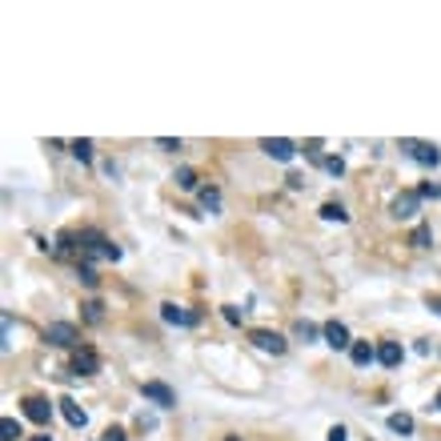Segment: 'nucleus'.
I'll use <instances>...</instances> for the list:
<instances>
[{"instance_id": "nucleus-1", "label": "nucleus", "mask_w": 441, "mask_h": 441, "mask_svg": "<svg viewBox=\"0 0 441 441\" xmlns=\"http://www.w3.org/2000/svg\"><path fill=\"white\" fill-rule=\"evenodd\" d=\"M401 153L413 157L417 164H425V169H438L441 164V148L433 141H401Z\"/></svg>"}, {"instance_id": "nucleus-2", "label": "nucleus", "mask_w": 441, "mask_h": 441, "mask_svg": "<svg viewBox=\"0 0 441 441\" xmlns=\"http://www.w3.org/2000/svg\"><path fill=\"white\" fill-rule=\"evenodd\" d=\"M249 341L257 345V349H261V353H273V357H277V353H285V349H289V341H285V337H281V333H273V329H249Z\"/></svg>"}, {"instance_id": "nucleus-3", "label": "nucleus", "mask_w": 441, "mask_h": 441, "mask_svg": "<svg viewBox=\"0 0 441 441\" xmlns=\"http://www.w3.org/2000/svg\"><path fill=\"white\" fill-rule=\"evenodd\" d=\"M141 397L153 401L157 409H173L177 405V393L169 389V385H161V381H145V385H141Z\"/></svg>"}, {"instance_id": "nucleus-4", "label": "nucleus", "mask_w": 441, "mask_h": 441, "mask_svg": "<svg viewBox=\"0 0 441 441\" xmlns=\"http://www.w3.org/2000/svg\"><path fill=\"white\" fill-rule=\"evenodd\" d=\"M161 321H164V325H196V321H201V313L185 309V305H177V301H164V305H161Z\"/></svg>"}, {"instance_id": "nucleus-5", "label": "nucleus", "mask_w": 441, "mask_h": 441, "mask_svg": "<svg viewBox=\"0 0 441 441\" xmlns=\"http://www.w3.org/2000/svg\"><path fill=\"white\" fill-rule=\"evenodd\" d=\"M77 337H81V333H77V325H72V321H52V325L45 329V341H49V345H61V349H65V345H77Z\"/></svg>"}, {"instance_id": "nucleus-6", "label": "nucleus", "mask_w": 441, "mask_h": 441, "mask_svg": "<svg viewBox=\"0 0 441 441\" xmlns=\"http://www.w3.org/2000/svg\"><path fill=\"white\" fill-rule=\"evenodd\" d=\"M417 209H421V196H417V193H397V196H393V205H389V212L397 217V221L417 217Z\"/></svg>"}, {"instance_id": "nucleus-7", "label": "nucleus", "mask_w": 441, "mask_h": 441, "mask_svg": "<svg viewBox=\"0 0 441 441\" xmlns=\"http://www.w3.org/2000/svg\"><path fill=\"white\" fill-rule=\"evenodd\" d=\"M261 148L273 157V161H293V157H297V145H293V141H285V137H265Z\"/></svg>"}, {"instance_id": "nucleus-8", "label": "nucleus", "mask_w": 441, "mask_h": 441, "mask_svg": "<svg viewBox=\"0 0 441 441\" xmlns=\"http://www.w3.org/2000/svg\"><path fill=\"white\" fill-rule=\"evenodd\" d=\"M72 373H77V377L100 373V357L93 353V349H77V353H72Z\"/></svg>"}, {"instance_id": "nucleus-9", "label": "nucleus", "mask_w": 441, "mask_h": 441, "mask_svg": "<svg viewBox=\"0 0 441 441\" xmlns=\"http://www.w3.org/2000/svg\"><path fill=\"white\" fill-rule=\"evenodd\" d=\"M321 337H325V345H333V349H353L349 329H345L341 321H325V325H321Z\"/></svg>"}, {"instance_id": "nucleus-10", "label": "nucleus", "mask_w": 441, "mask_h": 441, "mask_svg": "<svg viewBox=\"0 0 441 441\" xmlns=\"http://www.w3.org/2000/svg\"><path fill=\"white\" fill-rule=\"evenodd\" d=\"M24 417H29V421H36V425H49L52 405L45 401V397H24Z\"/></svg>"}, {"instance_id": "nucleus-11", "label": "nucleus", "mask_w": 441, "mask_h": 441, "mask_svg": "<svg viewBox=\"0 0 441 441\" xmlns=\"http://www.w3.org/2000/svg\"><path fill=\"white\" fill-rule=\"evenodd\" d=\"M56 405H61V413H65V421L72 425V429H84V425H88V413H84V409L77 405L72 397H61Z\"/></svg>"}, {"instance_id": "nucleus-12", "label": "nucleus", "mask_w": 441, "mask_h": 441, "mask_svg": "<svg viewBox=\"0 0 441 441\" xmlns=\"http://www.w3.org/2000/svg\"><path fill=\"white\" fill-rule=\"evenodd\" d=\"M401 357H405V353H401V345H397V341H381V345H377V361H381L385 369H397Z\"/></svg>"}, {"instance_id": "nucleus-13", "label": "nucleus", "mask_w": 441, "mask_h": 441, "mask_svg": "<svg viewBox=\"0 0 441 441\" xmlns=\"http://www.w3.org/2000/svg\"><path fill=\"white\" fill-rule=\"evenodd\" d=\"M349 357H353V365H373V361H377V345H369V341H353Z\"/></svg>"}, {"instance_id": "nucleus-14", "label": "nucleus", "mask_w": 441, "mask_h": 441, "mask_svg": "<svg viewBox=\"0 0 441 441\" xmlns=\"http://www.w3.org/2000/svg\"><path fill=\"white\" fill-rule=\"evenodd\" d=\"M321 221H337V225H345V221H349V212H345L341 201H325V205H321Z\"/></svg>"}, {"instance_id": "nucleus-15", "label": "nucleus", "mask_w": 441, "mask_h": 441, "mask_svg": "<svg viewBox=\"0 0 441 441\" xmlns=\"http://www.w3.org/2000/svg\"><path fill=\"white\" fill-rule=\"evenodd\" d=\"M81 309H84V321H88V325H100V321H105V301H100V297L84 301Z\"/></svg>"}, {"instance_id": "nucleus-16", "label": "nucleus", "mask_w": 441, "mask_h": 441, "mask_svg": "<svg viewBox=\"0 0 441 441\" xmlns=\"http://www.w3.org/2000/svg\"><path fill=\"white\" fill-rule=\"evenodd\" d=\"M389 429L401 433V438H409V433H413V417H409V413H389Z\"/></svg>"}, {"instance_id": "nucleus-17", "label": "nucleus", "mask_w": 441, "mask_h": 441, "mask_svg": "<svg viewBox=\"0 0 441 441\" xmlns=\"http://www.w3.org/2000/svg\"><path fill=\"white\" fill-rule=\"evenodd\" d=\"M0 438H4V441H20V438H24V429H20L17 417H4V421H0Z\"/></svg>"}, {"instance_id": "nucleus-18", "label": "nucleus", "mask_w": 441, "mask_h": 441, "mask_svg": "<svg viewBox=\"0 0 441 441\" xmlns=\"http://www.w3.org/2000/svg\"><path fill=\"white\" fill-rule=\"evenodd\" d=\"M201 205H205V209L209 212H221V189H201Z\"/></svg>"}, {"instance_id": "nucleus-19", "label": "nucleus", "mask_w": 441, "mask_h": 441, "mask_svg": "<svg viewBox=\"0 0 441 441\" xmlns=\"http://www.w3.org/2000/svg\"><path fill=\"white\" fill-rule=\"evenodd\" d=\"M173 180H177V189H185V193H193L196 189V173L193 169H177V177Z\"/></svg>"}, {"instance_id": "nucleus-20", "label": "nucleus", "mask_w": 441, "mask_h": 441, "mask_svg": "<svg viewBox=\"0 0 441 441\" xmlns=\"http://www.w3.org/2000/svg\"><path fill=\"white\" fill-rule=\"evenodd\" d=\"M68 148H72V157H77V161H84V164L93 161V141H72Z\"/></svg>"}, {"instance_id": "nucleus-21", "label": "nucleus", "mask_w": 441, "mask_h": 441, "mask_svg": "<svg viewBox=\"0 0 441 441\" xmlns=\"http://www.w3.org/2000/svg\"><path fill=\"white\" fill-rule=\"evenodd\" d=\"M293 333L301 337V341H317V333H321V329L313 325V321H297V325H293Z\"/></svg>"}, {"instance_id": "nucleus-22", "label": "nucleus", "mask_w": 441, "mask_h": 441, "mask_svg": "<svg viewBox=\"0 0 441 441\" xmlns=\"http://www.w3.org/2000/svg\"><path fill=\"white\" fill-rule=\"evenodd\" d=\"M77 277L84 281V285H88V289H97V269H93V265H77Z\"/></svg>"}, {"instance_id": "nucleus-23", "label": "nucleus", "mask_w": 441, "mask_h": 441, "mask_svg": "<svg viewBox=\"0 0 441 441\" xmlns=\"http://www.w3.org/2000/svg\"><path fill=\"white\" fill-rule=\"evenodd\" d=\"M409 245H413V249H429V229H425V225H417V229H413V237H409Z\"/></svg>"}, {"instance_id": "nucleus-24", "label": "nucleus", "mask_w": 441, "mask_h": 441, "mask_svg": "<svg viewBox=\"0 0 441 441\" xmlns=\"http://www.w3.org/2000/svg\"><path fill=\"white\" fill-rule=\"evenodd\" d=\"M325 173H329V177H341L345 161H341V157H325Z\"/></svg>"}, {"instance_id": "nucleus-25", "label": "nucleus", "mask_w": 441, "mask_h": 441, "mask_svg": "<svg viewBox=\"0 0 441 441\" xmlns=\"http://www.w3.org/2000/svg\"><path fill=\"white\" fill-rule=\"evenodd\" d=\"M221 317H225L229 325H241V309H237V305H221Z\"/></svg>"}, {"instance_id": "nucleus-26", "label": "nucleus", "mask_w": 441, "mask_h": 441, "mask_svg": "<svg viewBox=\"0 0 441 441\" xmlns=\"http://www.w3.org/2000/svg\"><path fill=\"white\" fill-rule=\"evenodd\" d=\"M100 441H129V438H125V429H121V425H109V429L100 433Z\"/></svg>"}, {"instance_id": "nucleus-27", "label": "nucleus", "mask_w": 441, "mask_h": 441, "mask_svg": "<svg viewBox=\"0 0 441 441\" xmlns=\"http://www.w3.org/2000/svg\"><path fill=\"white\" fill-rule=\"evenodd\" d=\"M417 196H433V201H438V196H441V185H438V180H425L421 189H417Z\"/></svg>"}, {"instance_id": "nucleus-28", "label": "nucleus", "mask_w": 441, "mask_h": 441, "mask_svg": "<svg viewBox=\"0 0 441 441\" xmlns=\"http://www.w3.org/2000/svg\"><path fill=\"white\" fill-rule=\"evenodd\" d=\"M157 148H164V153H177V148H185V145H180V141H173V137H161V141H157Z\"/></svg>"}, {"instance_id": "nucleus-29", "label": "nucleus", "mask_w": 441, "mask_h": 441, "mask_svg": "<svg viewBox=\"0 0 441 441\" xmlns=\"http://www.w3.org/2000/svg\"><path fill=\"white\" fill-rule=\"evenodd\" d=\"M329 441H349V433H345V425H333V429H329Z\"/></svg>"}, {"instance_id": "nucleus-30", "label": "nucleus", "mask_w": 441, "mask_h": 441, "mask_svg": "<svg viewBox=\"0 0 441 441\" xmlns=\"http://www.w3.org/2000/svg\"><path fill=\"white\" fill-rule=\"evenodd\" d=\"M425 305H429V309H433V313L441 317V297H425Z\"/></svg>"}, {"instance_id": "nucleus-31", "label": "nucleus", "mask_w": 441, "mask_h": 441, "mask_svg": "<svg viewBox=\"0 0 441 441\" xmlns=\"http://www.w3.org/2000/svg\"><path fill=\"white\" fill-rule=\"evenodd\" d=\"M29 441H52V438H49V433H40V438H29Z\"/></svg>"}, {"instance_id": "nucleus-32", "label": "nucleus", "mask_w": 441, "mask_h": 441, "mask_svg": "<svg viewBox=\"0 0 441 441\" xmlns=\"http://www.w3.org/2000/svg\"><path fill=\"white\" fill-rule=\"evenodd\" d=\"M433 405H438V409H441V389H438V397H433Z\"/></svg>"}, {"instance_id": "nucleus-33", "label": "nucleus", "mask_w": 441, "mask_h": 441, "mask_svg": "<svg viewBox=\"0 0 441 441\" xmlns=\"http://www.w3.org/2000/svg\"><path fill=\"white\" fill-rule=\"evenodd\" d=\"M225 441H241V438H225Z\"/></svg>"}]
</instances>
